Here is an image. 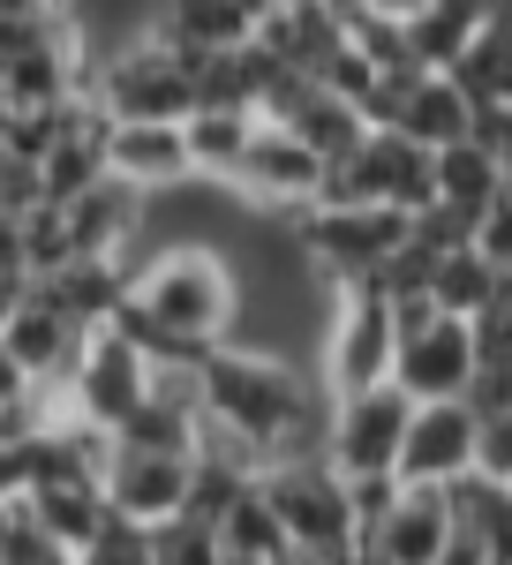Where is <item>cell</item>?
Segmentation results:
<instances>
[{"label": "cell", "instance_id": "6da1fadb", "mask_svg": "<svg viewBox=\"0 0 512 565\" xmlns=\"http://www.w3.org/2000/svg\"><path fill=\"white\" fill-rule=\"evenodd\" d=\"M196 415H204L212 437L242 445L264 468V460H309V452H324L332 399H317V385L301 377L287 354L218 340L204 354V370H196Z\"/></svg>", "mask_w": 512, "mask_h": 565}, {"label": "cell", "instance_id": "7a4b0ae2", "mask_svg": "<svg viewBox=\"0 0 512 565\" xmlns=\"http://www.w3.org/2000/svg\"><path fill=\"white\" fill-rule=\"evenodd\" d=\"M128 317L167 348H218L242 324V279L204 242H173L143 271H128Z\"/></svg>", "mask_w": 512, "mask_h": 565}, {"label": "cell", "instance_id": "3957f363", "mask_svg": "<svg viewBox=\"0 0 512 565\" xmlns=\"http://www.w3.org/2000/svg\"><path fill=\"white\" fill-rule=\"evenodd\" d=\"M256 498L271 505L287 551H309V558H324V565L340 558V551H354L346 482L324 468V452H309V460H264L256 468Z\"/></svg>", "mask_w": 512, "mask_h": 565}, {"label": "cell", "instance_id": "277c9868", "mask_svg": "<svg viewBox=\"0 0 512 565\" xmlns=\"http://www.w3.org/2000/svg\"><path fill=\"white\" fill-rule=\"evenodd\" d=\"M151 377H159V370L128 348L114 324H98L84 340V354H76V370L61 377V392H53L45 407L68 415V423H84V430H98V437H114L128 415L151 399Z\"/></svg>", "mask_w": 512, "mask_h": 565}, {"label": "cell", "instance_id": "5b68a950", "mask_svg": "<svg viewBox=\"0 0 512 565\" xmlns=\"http://www.w3.org/2000/svg\"><path fill=\"white\" fill-rule=\"evenodd\" d=\"M407 242V218L377 212V204H309L295 212V249L309 271H324L332 287H362L377 279V264Z\"/></svg>", "mask_w": 512, "mask_h": 565}, {"label": "cell", "instance_id": "8992f818", "mask_svg": "<svg viewBox=\"0 0 512 565\" xmlns=\"http://www.w3.org/2000/svg\"><path fill=\"white\" fill-rule=\"evenodd\" d=\"M84 98L106 114V121H189V68H181V53H167L159 39L128 45V53H114V61H98L90 68Z\"/></svg>", "mask_w": 512, "mask_h": 565}, {"label": "cell", "instance_id": "52a82bcc", "mask_svg": "<svg viewBox=\"0 0 512 565\" xmlns=\"http://www.w3.org/2000/svg\"><path fill=\"white\" fill-rule=\"evenodd\" d=\"M392 348H399L392 302L370 287H332V317H324V385H332V399L392 385Z\"/></svg>", "mask_w": 512, "mask_h": 565}, {"label": "cell", "instance_id": "ba28073f", "mask_svg": "<svg viewBox=\"0 0 512 565\" xmlns=\"http://www.w3.org/2000/svg\"><path fill=\"white\" fill-rule=\"evenodd\" d=\"M407 415H415V407H407L392 385L332 399V415H324V468H332L340 482H354V476H392Z\"/></svg>", "mask_w": 512, "mask_h": 565}, {"label": "cell", "instance_id": "9c48e42d", "mask_svg": "<svg viewBox=\"0 0 512 565\" xmlns=\"http://www.w3.org/2000/svg\"><path fill=\"white\" fill-rule=\"evenodd\" d=\"M98 498L106 513L128 527H159L189 505V452H143V445H114L98 460Z\"/></svg>", "mask_w": 512, "mask_h": 565}, {"label": "cell", "instance_id": "30bf717a", "mask_svg": "<svg viewBox=\"0 0 512 565\" xmlns=\"http://www.w3.org/2000/svg\"><path fill=\"white\" fill-rule=\"evenodd\" d=\"M84 340H90V332H84V324H76L61 302H53V295H45L39 279H31V295L8 309V324H0V348H8V362H15V370H23V385L45 392V399H53V392H61V377L76 370Z\"/></svg>", "mask_w": 512, "mask_h": 565}, {"label": "cell", "instance_id": "8fae6325", "mask_svg": "<svg viewBox=\"0 0 512 565\" xmlns=\"http://www.w3.org/2000/svg\"><path fill=\"white\" fill-rule=\"evenodd\" d=\"M474 377V348H468V324L452 317H429L415 332H399L392 348V392L407 407H429V399H460Z\"/></svg>", "mask_w": 512, "mask_h": 565}, {"label": "cell", "instance_id": "7c38bea8", "mask_svg": "<svg viewBox=\"0 0 512 565\" xmlns=\"http://www.w3.org/2000/svg\"><path fill=\"white\" fill-rule=\"evenodd\" d=\"M234 189L242 196H256V204H271V212H309L317 204V189H324V159L309 151V143H295L287 129H264L256 121V136H249V151H242V167H234Z\"/></svg>", "mask_w": 512, "mask_h": 565}, {"label": "cell", "instance_id": "4fadbf2b", "mask_svg": "<svg viewBox=\"0 0 512 565\" xmlns=\"http://www.w3.org/2000/svg\"><path fill=\"white\" fill-rule=\"evenodd\" d=\"M159 15H167V0H53V31L76 45V61H84V84L98 61H114L128 45L159 39Z\"/></svg>", "mask_w": 512, "mask_h": 565}, {"label": "cell", "instance_id": "5bb4252c", "mask_svg": "<svg viewBox=\"0 0 512 565\" xmlns=\"http://www.w3.org/2000/svg\"><path fill=\"white\" fill-rule=\"evenodd\" d=\"M106 181H121L136 196H167L189 174V151L173 121H106Z\"/></svg>", "mask_w": 512, "mask_h": 565}, {"label": "cell", "instance_id": "9a60e30c", "mask_svg": "<svg viewBox=\"0 0 512 565\" xmlns=\"http://www.w3.org/2000/svg\"><path fill=\"white\" fill-rule=\"evenodd\" d=\"M429 204L468 218V234H474L498 204H512V167H498L490 151H474L468 136H460V143L429 151Z\"/></svg>", "mask_w": 512, "mask_h": 565}, {"label": "cell", "instance_id": "2e32d148", "mask_svg": "<svg viewBox=\"0 0 512 565\" xmlns=\"http://www.w3.org/2000/svg\"><path fill=\"white\" fill-rule=\"evenodd\" d=\"M362 551H377L384 565H429L445 543H452V521H445V490H423V482H399V498L384 505L377 527L354 535Z\"/></svg>", "mask_w": 512, "mask_h": 565}, {"label": "cell", "instance_id": "e0dca14e", "mask_svg": "<svg viewBox=\"0 0 512 565\" xmlns=\"http://www.w3.org/2000/svg\"><path fill=\"white\" fill-rule=\"evenodd\" d=\"M31 521L76 558L90 535L106 527V498H98V476H39V482H23V498H15Z\"/></svg>", "mask_w": 512, "mask_h": 565}, {"label": "cell", "instance_id": "ac0fdd59", "mask_svg": "<svg viewBox=\"0 0 512 565\" xmlns=\"http://www.w3.org/2000/svg\"><path fill=\"white\" fill-rule=\"evenodd\" d=\"M437 76L460 90L468 114H482V106H512V15H505V8H498V15H490V23H482V31L437 68Z\"/></svg>", "mask_w": 512, "mask_h": 565}, {"label": "cell", "instance_id": "d6986e66", "mask_svg": "<svg viewBox=\"0 0 512 565\" xmlns=\"http://www.w3.org/2000/svg\"><path fill=\"white\" fill-rule=\"evenodd\" d=\"M392 136H407L415 151H445V143H460L468 136V106H460V90L445 84V76H407L399 98H392Z\"/></svg>", "mask_w": 512, "mask_h": 565}, {"label": "cell", "instance_id": "ffe728a7", "mask_svg": "<svg viewBox=\"0 0 512 565\" xmlns=\"http://www.w3.org/2000/svg\"><path fill=\"white\" fill-rule=\"evenodd\" d=\"M498 295H512V271H498L474 249H445V257L429 264V309L452 317V324H468L474 309H490Z\"/></svg>", "mask_w": 512, "mask_h": 565}, {"label": "cell", "instance_id": "44dd1931", "mask_svg": "<svg viewBox=\"0 0 512 565\" xmlns=\"http://www.w3.org/2000/svg\"><path fill=\"white\" fill-rule=\"evenodd\" d=\"M53 302L68 309L84 332H98V324H114V309L128 302V264L114 257H90V264H61L53 279H39Z\"/></svg>", "mask_w": 512, "mask_h": 565}, {"label": "cell", "instance_id": "7402d4cb", "mask_svg": "<svg viewBox=\"0 0 512 565\" xmlns=\"http://www.w3.org/2000/svg\"><path fill=\"white\" fill-rule=\"evenodd\" d=\"M256 136V114H226V106H196L189 121H181V151H189V174H212L226 181L242 167V151H249Z\"/></svg>", "mask_w": 512, "mask_h": 565}, {"label": "cell", "instance_id": "603a6c76", "mask_svg": "<svg viewBox=\"0 0 512 565\" xmlns=\"http://www.w3.org/2000/svg\"><path fill=\"white\" fill-rule=\"evenodd\" d=\"M212 535H218V551H226V558H249V565L287 558V535H279V521H271V505L256 498V482L212 521Z\"/></svg>", "mask_w": 512, "mask_h": 565}, {"label": "cell", "instance_id": "cb8c5ba5", "mask_svg": "<svg viewBox=\"0 0 512 565\" xmlns=\"http://www.w3.org/2000/svg\"><path fill=\"white\" fill-rule=\"evenodd\" d=\"M0 565H76V558H68L15 498H8V505H0Z\"/></svg>", "mask_w": 512, "mask_h": 565}, {"label": "cell", "instance_id": "d4e9b609", "mask_svg": "<svg viewBox=\"0 0 512 565\" xmlns=\"http://www.w3.org/2000/svg\"><path fill=\"white\" fill-rule=\"evenodd\" d=\"M143 535H151V565H218V535L204 521H189V513L143 527Z\"/></svg>", "mask_w": 512, "mask_h": 565}, {"label": "cell", "instance_id": "484cf974", "mask_svg": "<svg viewBox=\"0 0 512 565\" xmlns=\"http://www.w3.org/2000/svg\"><path fill=\"white\" fill-rule=\"evenodd\" d=\"M76 565H151V535L106 513V527H98L84 551H76Z\"/></svg>", "mask_w": 512, "mask_h": 565}, {"label": "cell", "instance_id": "4316f807", "mask_svg": "<svg viewBox=\"0 0 512 565\" xmlns=\"http://www.w3.org/2000/svg\"><path fill=\"white\" fill-rule=\"evenodd\" d=\"M45 196H39V159H15V151H0V212L8 218H31Z\"/></svg>", "mask_w": 512, "mask_h": 565}, {"label": "cell", "instance_id": "83f0119b", "mask_svg": "<svg viewBox=\"0 0 512 565\" xmlns=\"http://www.w3.org/2000/svg\"><path fill=\"white\" fill-rule=\"evenodd\" d=\"M392 498H399V482H392V476H354V482H346V513H354V535H362V527H377Z\"/></svg>", "mask_w": 512, "mask_h": 565}, {"label": "cell", "instance_id": "f1b7e54d", "mask_svg": "<svg viewBox=\"0 0 512 565\" xmlns=\"http://www.w3.org/2000/svg\"><path fill=\"white\" fill-rule=\"evenodd\" d=\"M423 8H429V0H354V15H346V23H392V31H407Z\"/></svg>", "mask_w": 512, "mask_h": 565}, {"label": "cell", "instance_id": "f546056e", "mask_svg": "<svg viewBox=\"0 0 512 565\" xmlns=\"http://www.w3.org/2000/svg\"><path fill=\"white\" fill-rule=\"evenodd\" d=\"M23 295H31V271L23 264H0V324H8V309L23 302Z\"/></svg>", "mask_w": 512, "mask_h": 565}, {"label": "cell", "instance_id": "4dcf8cb0", "mask_svg": "<svg viewBox=\"0 0 512 565\" xmlns=\"http://www.w3.org/2000/svg\"><path fill=\"white\" fill-rule=\"evenodd\" d=\"M429 565H490V551H482V543H468V535H452V543H445Z\"/></svg>", "mask_w": 512, "mask_h": 565}, {"label": "cell", "instance_id": "1f68e13d", "mask_svg": "<svg viewBox=\"0 0 512 565\" xmlns=\"http://www.w3.org/2000/svg\"><path fill=\"white\" fill-rule=\"evenodd\" d=\"M15 399H31V385H23V370H15L8 348H0V407H15Z\"/></svg>", "mask_w": 512, "mask_h": 565}, {"label": "cell", "instance_id": "d6a6232c", "mask_svg": "<svg viewBox=\"0 0 512 565\" xmlns=\"http://www.w3.org/2000/svg\"><path fill=\"white\" fill-rule=\"evenodd\" d=\"M0 129H8V98H0Z\"/></svg>", "mask_w": 512, "mask_h": 565}, {"label": "cell", "instance_id": "836d02e7", "mask_svg": "<svg viewBox=\"0 0 512 565\" xmlns=\"http://www.w3.org/2000/svg\"><path fill=\"white\" fill-rule=\"evenodd\" d=\"M271 8H279V0H271Z\"/></svg>", "mask_w": 512, "mask_h": 565}]
</instances>
